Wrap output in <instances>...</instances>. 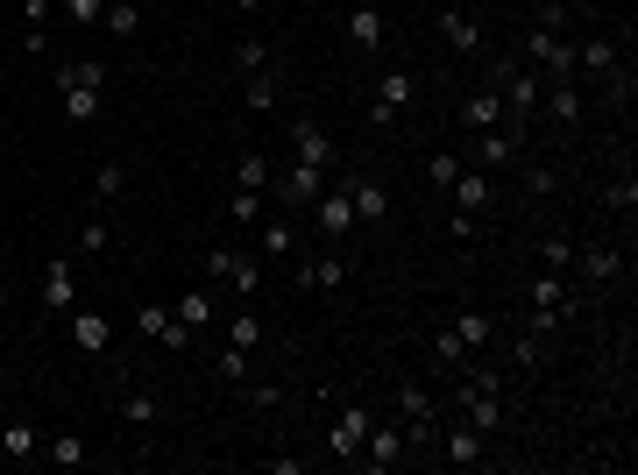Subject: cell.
<instances>
[{"instance_id":"40","label":"cell","mask_w":638,"mask_h":475,"mask_svg":"<svg viewBox=\"0 0 638 475\" xmlns=\"http://www.w3.org/2000/svg\"><path fill=\"white\" fill-rule=\"evenodd\" d=\"M242 100H249V107H256V114H263V107H277V71H256V78H249V93H242Z\"/></svg>"},{"instance_id":"20","label":"cell","mask_w":638,"mask_h":475,"mask_svg":"<svg viewBox=\"0 0 638 475\" xmlns=\"http://www.w3.org/2000/svg\"><path fill=\"white\" fill-rule=\"evenodd\" d=\"M348 43L355 50H383V8H376V0H355V8H348Z\"/></svg>"},{"instance_id":"42","label":"cell","mask_w":638,"mask_h":475,"mask_svg":"<svg viewBox=\"0 0 638 475\" xmlns=\"http://www.w3.org/2000/svg\"><path fill=\"white\" fill-rule=\"evenodd\" d=\"M78 256H107V220H78Z\"/></svg>"},{"instance_id":"24","label":"cell","mask_w":638,"mask_h":475,"mask_svg":"<svg viewBox=\"0 0 638 475\" xmlns=\"http://www.w3.org/2000/svg\"><path fill=\"white\" fill-rule=\"evenodd\" d=\"M270 178H277V164H270V156H256V149H242V156H234V185H242V192H270Z\"/></svg>"},{"instance_id":"35","label":"cell","mask_w":638,"mask_h":475,"mask_svg":"<svg viewBox=\"0 0 638 475\" xmlns=\"http://www.w3.org/2000/svg\"><path fill=\"white\" fill-rule=\"evenodd\" d=\"M0 454H8V461H29V454H43V447H36L29 426H0Z\"/></svg>"},{"instance_id":"3","label":"cell","mask_w":638,"mask_h":475,"mask_svg":"<svg viewBox=\"0 0 638 475\" xmlns=\"http://www.w3.org/2000/svg\"><path fill=\"white\" fill-rule=\"evenodd\" d=\"M525 57H532V64H546L553 78H568V86L582 78V71H575V43H568L561 29H539V22H532V29H525Z\"/></svg>"},{"instance_id":"8","label":"cell","mask_w":638,"mask_h":475,"mask_svg":"<svg viewBox=\"0 0 638 475\" xmlns=\"http://www.w3.org/2000/svg\"><path fill=\"white\" fill-rule=\"evenodd\" d=\"M135 334L142 341H164V348H192V327L178 320L171 305H135Z\"/></svg>"},{"instance_id":"49","label":"cell","mask_w":638,"mask_h":475,"mask_svg":"<svg viewBox=\"0 0 638 475\" xmlns=\"http://www.w3.org/2000/svg\"><path fill=\"white\" fill-rule=\"evenodd\" d=\"M234 8H242V15H256V8H263V0H234Z\"/></svg>"},{"instance_id":"2","label":"cell","mask_w":638,"mask_h":475,"mask_svg":"<svg viewBox=\"0 0 638 475\" xmlns=\"http://www.w3.org/2000/svg\"><path fill=\"white\" fill-rule=\"evenodd\" d=\"M206 277H220L227 291H242V298H256V291H263V256H249V249H234V242H220V249H206Z\"/></svg>"},{"instance_id":"45","label":"cell","mask_w":638,"mask_h":475,"mask_svg":"<svg viewBox=\"0 0 638 475\" xmlns=\"http://www.w3.org/2000/svg\"><path fill=\"white\" fill-rule=\"evenodd\" d=\"M93 192H100V199H121V192H128V171H121V164H100Z\"/></svg>"},{"instance_id":"26","label":"cell","mask_w":638,"mask_h":475,"mask_svg":"<svg viewBox=\"0 0 638 475\" xmlns=\"http://www.w3.org/2000/svg\"><path fill=\"white\" fill-rule=\"evenodd\" d=\"M298 284H305V291H341V284H348V263H341V256H319V263L298 270Z\"/></svg>"},{"instance_id":"19","label":"cell","mask_w":638,"mask_h":475,"mask_svg":"<svg viewBox=\"0 0 638 475\" xmlns=\"http://www.w3.org/2000/svg\"><path fill=\"white\" fill-rule=\"evenodd\" d=\"M440 447H447V461H454V468H475V461H483V433H475L468 419H447Z\"/></svg>"},{"instance_id":"31","label":"cell","mask_w":638,"mask_h":475,"mask_svg":"<svg viewBox=\"0 0 638 475\" xmlns=\"http://www.w3.org/2000/svg\"><path fill=\"white\" fill-rule=\"evenodd\" d=\"M178 320H185V327H192V334H199V327H206V320H213V291H206V284H192V291H185V298H178Z\"/></svg>"},{"instance_id":"37","label":"cell","mask_w":638,"mask_h":475,"mask_svg":"<svg viewBox=\"0 0 638 475\" xmlns=\"http://www.w3.org/2000/svg\"><path fill=\"white\" fill-rule=\"evenodd\" d=\"M568 263H575L568 234H546V242H539V270H568Z\"/></svg>"},{"instance_id":"25","label":"cell","mask_w":638,"mask_h":475,"mask_svg":"<svg viewBox=\"0 0 638 475\" xmlns=\"http://www.w3.org/2000/svg\"><path fill=\"white\" fill-rule=\"evenodd\" d=\"M539 100H546V114L561 121V128L582 121V86H568V78H553V93H539Z\"/></svg>"},{"instance_id":"29","label":"cell","mask_w":638,"mask_h":475,"mask_svg":"<svg viewBox=\"0 0 638 475\" xmlns=\"http://www.w3.org/2000/svg\"><path fill=\"white\" fill-rule=\"evenodd\" d=\"M256 249H263L270 263H291V249H298V227H291V220H270V227L256 234Z\"/></svg>"},{"instance_id":"43","label":"cell","mask_w":638,"mask_h":475,"mask_svg":"<svg viewBox=\"0 0 638 475\" xmlns=\"http://www.w3.org/2000/svg\"><path fill=\"white\" fill-rule=\"evenodd\" d=\"M461 362H468V348L454 334H433V369H461Z\"/></svg>"},{"instance_id":"30","label":"cell","mask_w":638,"mask_h":475,"mask_svg":"<svg viewBox=\"0 0 638 475\" xmlns=\"http://www.w3.org/2000/svg\"><path fill=\"white\" fill-rule=\"evenodd\" d=\"M227 64H234V71H242V78H256V71H270V50H263V36H242V43H234V50H227Z\"/></svg>"},{"instance_id":"18","label":"cell","mask_w":638,"mask_h":475,"mask_svg":"<svg viewBox=\"0 0 638 475\" xmlns=\"http://www.w3.org/2000/svg\"><path fill=\"white\" fill-rule=\"evenodd\" d=\"M568 270H582L589 284H617V277H624V256H617L610 242H589V249H582V256H575Z\"/></svg>"},{"instance_id":"6","label":"cell","mask_w":638,"mask_h":475,"mask_svg":"<svg viewBox=\"0 0 638 475\" xmlns=\"http://www.w3.org/2000/svg\"><path fill=\"white\" fill-rule=\"evenodd\" d=\"M291 164H312V171H334V142L312 114H291Z\"/></svg>"},{"instance_id":"9","label":"cell","mask_w":638,"mask_h":475,"mask_svg":"<svg viewBox=\"0 0 638 475\" xmlns=\"http://www.w3.org/2000/svg\"><path fill=\"white\" fill-rule=\"evenodd\" d=\"M270 192H277L284 206H312L319 192H327V171H312V164H284V171L270 178Z\"/></svg>"},{"instance_id":"5","label":"cell","mask_w":638,"mask_h":475,"mask_svg":"<svg viewBox=\"0 0 638 475\" xmlns=\"http://www.w3.org/2000/svg\"><path fill=\"white\" fill-rule=\"evenodd\" d=\"M397 412H405V447H426V440H433L440 405H433V390H426V383H397Z\"/></svg>"},{"instance_id":"21","label":"cell","mask_w":638,"mask_h":475,"mask_svg":"<svg viewBox=\"0 0 638 475\" xmlns=\"http://www.w3.org/2000/svg\"><path fill=\"white\" fill-rule=\"evenodd\" d=\"M624 57H617V43L610 36H589V43H575V71L582 78H603V71H617Z\"/></svg>"},{"instance_id":"44","label":"cell","mask_w":638,"mask_h":475,"mask_svg":"<svg viewBox=\"0 0 638 475\" xmlns=\"http://www.w3.org/2000/svg\"><path fill=\"white\" fill-rule=\"evenodd\" d=\"M454 171H461V156H454V149H440L433 164H426V185H433V192H447V178H454Z\"/></svg>"},{"instance_id":"27","label":"cell","mask_w":638,"mask_h":475,"mask_svg":"<svg viewBox=\"0 0 638 475\" xmlns=\"http://www.w3.org/2000/svg\"><path fill=\"white\" fill-rule=\"evenodd\" d=\"M447 334H454V341L475 355V348H483V341L497 334V320H490V312H454V327H447Z\"/></svg>"},{"instance_id":"47","label":"cell","mask_w":638,"mask_h":475,"mask_svg":"<svg viewBox=\"0 0 638 475\" xmlns=\"http://www.w3.org/2000/svg\"><path fill=\"white\" fill-rule=\"evenodd\" d=\"M475 234H483V220H475V213H461V206H454V242H475Z\"/></svg>"},{"instance_id":"46","label":"cell","mask_w":638,"mask_h":475,"mask_svg":"<svg viewBox=\"0 0 638 475\" xmlns=\"http://www.w3.org/2000/svg\"><path fill=\"white\" fill-rule=\"evenodd\" d=\"M43 22H50V0H22V29H29V36H36V29H43Z\"/></svg>"},{"instance_id":"28","label":"cell","mask_w":638,"mask_h":475,"mask_svg":"<svg viewBox=\"0 0 638 475\" xmlns=\"http://www.w3.org/2000/svg\"><path fill=\"white\" fill-rule=\"evenodd\" d=\"M511 149H518V135L483 128V135H475V164H483V171H497V164H511Z\"/></svg>"},{"instance_id":"4","label":"cell","mask_w":638,"mask_h":475,"mask_svg":"<svg viewBox=\"0 0 638 475\" xmlns=\"http://www.w3.org/2000/svg\"><path fill=\"white\" fill-rule=\"evenodd\" d=\"M412 100H419V78H412L405 64H397V71H383V78H376V100H369V121H376V128H390V121L405 114Z\"/></svg>"},{"instance_id":"16","label":"cell","mask_w":638,"mask_h":475,"mask_svg":"<svg viewBox=\"0 0 638 475\" xmlns=\"http://www.w3.org/2000/svg\"><path fill=\"white\" fill-rule=\"evenodd\" d=\"M440 36H447L454 57H475V50H483V22H475L468 8H447V15H440Z\"/></svg>"},{"instance_id":"1","label":"cell","mask_w":638,"mask_h":475,"mask_svg":"<svg viewBox=\"0 0 638 475\" xmlns=\"http://www.w3.org/2000/svg\"><path fill=\"white\" fill-rule=\"evenodd\" d=\"M100 100H107V64L100 57H57V107H64V121L86 128L100 114Z\"/></svg>"},{"instance_id":"38","label":"cell","mask_w":638,"mask_h":475,"mask_svg":"<svg viewBox=\"0 0 638 475\" xmlns=\"http://www.w3.org/2000/svg\"><path fill=\"white\" fill-rule=\"evenodd\" d=\"M603 199H610V213H624V220H631V213H638V178L624 171V178H617V185H610Z\"/></svg>"},{"instance_id":"22","label":"cell","mask_w":638,"mask_h":475,"mask_svg":"<svg viewBox=\"0 0 638 475\" xmlns=\"http://www.w3.org/2000/svg\"><path fill=\"white\" fill-rule=\"evenodd\" d=\"M341 185H348V199H355V220H369V227H376V220L390 213V199H383V185H376V178H362V171H355V178H341Z\"/></svg>"},{"instance_id":"11","label":"cell","mask_w":638,"mask_h":475,"mask_svg":"<svg viewBox=\"0 0 638 475\" xmlns=\"http://www.w3.org/2000/svg\"><path fill=\"white\" fill-rule=\"evenodd\" d=\"M525 298H532V312H561V320H575V298H568V270H539V277L525 284Z\"/></svg>"},{"instance_id":"23","label":"cell","mask_w":638,"mask_h":475,"mask_svg":"<svg viewBox=\"0 0 638 475\" xmlns=\"http://www.w3.org/2000/svg\"><path fill=\"white\" fill-rule=\"evenodd\" d=\"M100 29H107L114 43H135V36H142V0H107Z\"/></svg>"},{"instance_id":"50","label":"cell","mask_w":638,"mask_h":475,"mask_svg":"<svg viewBox=\"0 0 638 475\" xmlns=\"http://www.w3.org/2000/svg\"><path fill=\"white\" fill-rule=\"evenodd\" d=\"M0 312H8V284H0Z\"/></svg>"},{"instance_id":"48","label":"cell","mask_w":638,"mask_h":475,"mask_svg":"<svg viewBox=\"0 0 638 475\" xmlns=\"http://www.w3.org/2000/svg\"><path fill=\"white\" fill-rule=\"evenodd\" d=\"M511 355H518V369H539V334H525V341H518Z\"/></svg>"},{"instance_id":"34","label":"cell","mask_w":638,"mask_h":475,"mask_svg":"<svg viewBox=\"0 0 638 475\" xmlns=\"http://www.w3.org/2000/svg\"><path fill=\"white\" fill-rule=\"evenodd\" d=\"M227 220H234V227L263 220V192H242V185H234V192H227Z\"/></svg>"},{"instance_id":"41","label":"cell","mask_w":638,"mask_h":475,"mask_svg":"<svg viewBox=\"0 0 638 475\" xmlns=\"http://www.w3.org/2000/svg\"><path fill=\"white\" fill-rule=\"evenodd\" d=\"M100 15H107V0H64V22H78V29H100Z\"/></svg>"},{"instance_id":"32","label":"cell","mask_w":638,"mask_h":475,"mask_svg":"<svg viewBox=\"0 0 638 475\" xmlns=\"http://www.w3.org/2000/svg\"><path fill=\"white\" fill-rule=\"evenodd\" d=\"M121 419H128L135 433H149V426H156V398H149V390H128V398H121Z\"/></svg>"},{"instance_id":"17","label":"cell","mask_w":638,"mask_h":475,"mask_svg":"<svg viewBox=\"0 0 638 475\" xmlns=\"http://www.w3.org/2000/svg\"><path fill=\"white\" fill-rule=\"evenodd\" d=\"M397 454H405V433H397V426H369L362 433V468H397Z\"/></svg>"},{"instance_id":"33","label":"cell","mask_w":638,"mask_h":475,"mask_svg":"<svg viewBox=\"0 0 638 475\" xmlns=\"http://www.w3.org/2000/svg\"><path fill=\"white\" fill-rule=\"evenodd\" d=\"M227 348H263V320L256 312H234L227 320Z\"/></svg>"},{"instance_id":"7","label":"cell","mask_w":638,"mask_h":475,"mask_svg":"<svg viewBox=\"0 0 638 475\" xmlns=\"http://www.w3.org/2000/svg\"><path fill=\"white\" fill-rule=\"evenodd\" d=\"M64 327H71V348H78V355H107V341H114V327H107L100 305H71Z\"/></svg>"},{"instance_id":"10","label":"cell","mask_w":638,"mask_h":475,"mask_svg":"<svg viewBox=\"0 0 638 475\" xmlns=\"http://www.w3.org/2000/svg\"><path fill=\"white\" fill-rule=\"evenodd\" d=\"M454 121H461L468 135H483V128H504L511 114H504V93H497V86H483V93H468V100H461V114H454ZM511 135H518V128H511Z\"/></svg>"},{"instance_id":"15","label":"cell","mask_w":638,"mask_h":475,"mask_svg":"<svg viewBox=\"0 0 638 475\" xmlns=\"http://www.w3.org/2000/svg\"><path fill=\"white\" fill-rule=\"evenodd\" d=\"M369 426H376V419H369V405H348V412L334 419V433H327V447H334L341 461H355V454H362V433H369Z\"/></svg>"},{"instance_id":"13","label":"cell","mask_w":638,"mask_h":475,"mask_svg":"<svg viewBox=\"0 0 638 475\" xmlns=\"http://www.w3.org/2000/svg\"><path fill=\"white\" fill-rule=\"evenodd\" d=\"M312 227H319V234H334V242H341L348 227H362V220H355V199H348V185H341V192H319V199H312Z\"/></svg>"},{"instance_id":"36","label":"cell","mask_w":638,"mask_h":475,"mask_svg":"<svg viewBox=\"0 0 638 475\" xmlns=\"http://www.w3.org/2000/svg\"><path fill=\"white\" fill-rule=\"evenodd\" d=\"M43 454H50L57 468H78V461H86V440H78V433H57V440H50Z\"/></svg>"},{"instance_id":"14","label":"cell","mask_w":638,"mask_h":475,"mask_svg":"<svg viewBox=\"0 0 638 475\" xmlns=\"http://www.w3.org/2000/svg\"><path fill=\"white\" fill-rule=\"evenodd\" d=\"M36 298H43V312H71V305H78V277H71V263H64V256H57V263L43 270Z\"/></svg>"},{"instance_id":"51","label":"cell","mask_w":638,"mask_h":475,"mask_svg":"<svg viewBox=\"0 0 638 475\" xmlns=\"http://www.w3.org/2000/svg\"><path fill=\"white\" fill-rule=\"evenodd\" d=\"M0 426H8V419H0Z\"/></svg>"},{"instance_id":"12","label":"cell","mask_w":638,"mask_h":475,"mask_svg":"<svg viewBox=\"0 0 638 475\" xmlns=\"http://www.w3.org/2000/svg\"><path fill=\"white\" fill-rule=\"evenodd\" d=\"M447 192H454V206H461V213H475V220H483V213H490V199H497L490 171H468V164L447 178Z\"/></svg>"},{"instance_id":"39","label":"cell","mask_w":638,"mask_h":475,"mask_svg":"<svg viewBox=\"0 0 638 475\" xmlns=\"http://www.w3.org/2000/svg\"><path fill=\"white\" fill-rule=\"evenodd\" d=\"M220 383H249V348H220Z\"/></svg>"}]
</instances>
